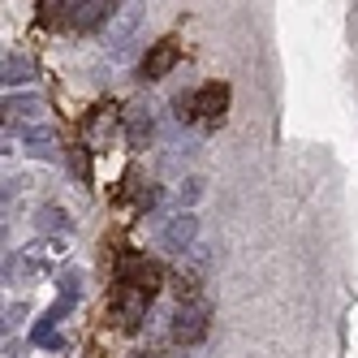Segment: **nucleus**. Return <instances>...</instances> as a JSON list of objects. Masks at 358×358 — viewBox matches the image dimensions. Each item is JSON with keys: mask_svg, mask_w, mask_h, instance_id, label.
<instances>
[{"mask_svg": "<svg viewBox=\"0 0 358 358\" xmlns=\"http://www.w3.org/2000/svg\"><path fill=\"white\" fill-rule=\"evenodd\" d=\"M117 276H121L125 289H138V294H147V298L160 289V268L151 264V259H143V255H121Z\"/></svg>", "mask_w": 358, "mask_h": 358, "instance_id": "1", "label": "nucleus"}, {"mask_svg": "<svg viewBox=\"0 0 358 358\" xmlns=\"http://www.w3.org/2000/svg\"><path fill=\"white\" fill-rule=\"evenodd\" d=\"M194 238H199V216H194V212H177V216L160 229V246H164L169 255L194 250Z\"/></svg>", "mask_w": 358, "mask_h": 358, "instance_id": "2", "label": "nucleus"}, {"mask_svg": "<svg viewBox=\"0 0 358 358\" xmlns=\"http://www.w3.org/2000/svg\"><path fill=\"white\" fill-rule=\"evenodd\" d=\"M208 302H186V306H177V315H173V337L182 341V345H194L203 332H208Z\"/></svg>", "mask_w": 358, "mask_h": 358, "instance_id": "3", "label": "nucleus"}, {"mask_svg": "<svg viewBox=\"0 0 358 358\" xmlns=\"http://www.w3.org/2000/svg\"><path fill=\"white\" fill-rule=\"evenodd\" d=\"M113 320H117L121 332H134V328L147 320V294H138V289H121L117 302H113Z\"/></svg>", "mask_w": 358, "mask_h": 358, "instance_id": "4", "label": "nucleus"}, {"mask_svg": "<svg viewBox=\"0 0 358 358\" xmlns=\"http://www.w3.org/2000/svg\"><path fill=\"white\" fill-rule=\"evenodd\" d=\"M117 17V5H108V0H73L69 5V27L73 31H95L99 22Z\"/></svg>", "mask_w": 358, "mask_h": 358, "instance_id": "5", "label": "nucleus"}, {"mask_svg": "<svg viewBox=\"0 0 358 358\" xmlns=\"http://www.w3.org/2000/svg\"><path fill=\"white\" fill-rule=\"evenodd\" d=\"M151 134H156V117H151V104H147V99H134L130 113H125V138H130V147H147Z\"/></svg>", "mask_w": 358, "mask_h": 358, "instance_id": "6", "label": "nucleus"}, {"mask_svg": "<svg viewBox=\"0 0 358 358\" xmlns=\"http://www.w3.org/2000/svg\"><path fill=\"white\" fill-rule=\"evenodd\" d=\"M113 134H117V117H113V108H95L91 117H87V125H83V138H87V147H108L113 143Z\"/></svg>", "mask_w": 358, "mask_h": 358, "instance_id": "7", "label": "nucleus"}, {"mask_svg": "<svg viewBox=\"0 0 358 358\" xmlns=\"http://www.w3.org/2000/svg\"><path fill=\"white\" fill-rule=\"evenodd\" d=\"M173 65H177V43L164 39V43H156V48L147 52V61H143V78H147V83H156V78H164Z\"/></svg>", "mask_w": 358, "mask_h": 358, "instance_id": "8", "label": "nucleus"}, {"mask_svg": "<svg viewBox=\"0 0 358 358\" xmlns=\"http://www.w3.org/2000/svg\"><path fill=\"white\" fill-rule=\"evenodd\" d=\"M22 143H27V151L35 160H57L61 156V147H57V134L48 130V125H31L27 134H22Z\"/></svg>", "mask_w": 358, "mask_h": 358, "instance_id": "9", "label": "nucleus"}, {"mask_svg": "<svg viewBox=\"0 0 358 358\" xmlns=\"http://www.w3.org/2000/svg\"><path fill=\"white\" fill-rule=\"evenodd\" d=\"M224 108H229V87L212 83L199 91V117L203 121H224Z\"/></svg>", "mask_w": 358, "mask_h": 358, "instance_id": "10", "label": "nucleus"}, {"mask_svg": "<svg viewBox=\"0 0 358 358\" xmlns=\"http://www.w3.org/2000/svg\"><path fill=\"white\" fill-rule=\"evenodd\" d=\"M39 73V65L31 57H5V65H0V78H5V87H22V83H31Z\"/></svg>", "mask_w": 358, "mask_h": 358, "instance_id": "11", "label": "nucleus"}, {"mask_svg": "<svg viewBox=\"0 0 358 358\" xmlns=\"http://www.w3.org/2000/svg\"><path fill=\"white\" fill-rule=\"evenodd\" d=\"M35 113H43V99H39V95H5V117H9V121L35 117Z\"/></svg>", "mask_w": 358, "mask_h": 358, "instance_id": "12", "label": "nucleus"}, {"mask_svg": "<svg viewBox=\"0 0 358 358\" xmlns=\"http://www.w3.org/2000/svg\"><path fill=\"white\" fill-rule=\"evenodd\" d=\"M35 224L43 229V234H69V216H65V208H52V203L35 212Z\"/></svg>", "mask_w": 358, "mask_h": 358, "instance_id": "13", "label": "nucleus"}, {"mask_svg": "<svg viewBox=\"0 0 358 358\" xmlns=\"http://www.w3.org/2000/svg\"><path fill=\"white\" fill-rule=\"evenodd\" d=\"M35 341H39V345H48V350H61V337H57V320H52V315H43V320L35 324Z\"/></svg>", "mask_w": 358, "mask_h": 358, "instance_id": "14", "label": "nucleus"}, {"mask_svg": "<svg viewBox=\"0 0 358 358\" xmlns=\"http://www.w3.org/2000/svg\"><path fill=\"white\" fill-rule=\"evenodd\" d=\"M203 194H208V186H203V177H186V182H182V190H177V203H186V208H190V203H199Z\"/></svg>", "mask_w": 358, "mask_h": 358, "instance_id": "15", "label": "nucleus"}, {"mask_svg": "<svg viewBox=\"0 0 358 358\" xmlns=\"http://www.w3.org/2000/svg\"><path fill=\"white\" fill-rule=\"evenodd\" d=\"M69 169H73V177H78V182H87V160L78 156V151L69 156Z\"/></svg>", "mask_w": 358, "mask_h": 358, "instance_id": "16", "label": "nucleus"}, {"mask_svg": "<svg viewBox=\"0 0 358 358\" xmlns=\"http://www.w3.org/2000/svg\"><path fill=\"white\" fill-rule=\"evenodd\" d=\"M22 315H27V306H22V302H17V306H9V311H5V324H9V328H13V324H17V320H22Z\"/></svg>", "mask_w": 358, "mask_h": 358, "instance_id": "17", "label": "nucleus"}, {"mask_svg": "<svg viewBox=\"0 0 358 358\" xmlns=\"http://www.w3.org/2000/svg\"><path fill=\"white\" fill-rule=\"evenodd\" d=\"M138 358H164V354H138Z\"/></svg>", "mask_w": 358, "mask_h": 358, "instance_id": "18", "label": "nucleus"}]
</instances>
